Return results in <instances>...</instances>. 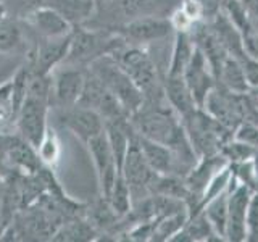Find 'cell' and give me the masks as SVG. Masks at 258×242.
<instances>
[{
  "mask_svg": "<svg viewBox=\"0 0 258 242\" xmlns=\"http://www.w3.org/2000/svg\"><path fill=\"white\" fill-rule=\"evenodd\" d=\"M131 125L137 136L173 147L185 136L181 116L169 102H144L142 107L133 113Z\"/></svg>",
  "mask_w": 258,
  "mask_h": 242,
  "instance_id": "cell-3",
  "label": "cell"
},
{
  "mask_svg": "<svg viewBox=\"0 0 258 242\" xmlns=\"http://www.w3.org/2000/svg\"><path fill=\"white\" fill-rule=\"evenodd\" d=\"M5 18H8V7L5 2H0V23H2Z\"/></svg>",
  "mask_w": 258,
  "mask_h": 242,
  "instance_id": "cell-30",
  "label": "cell"
},
{
  "mask_svg": "<svg viewBox=\"0 0 258 242\" xmlns=\"http://www.w3.org/2000/svg\"><path fill=\"white\" fill-rule=\"evenodd\" d=\"M87 68L107 86L108 91L116 97L129 113V116L144 105V95L139 87L134 84V81L129 78L127 73L119 67L111 55H103L94 60Z\"/></svg>",
  "mask_w": 258,
  "mask_h": 242,
  "instance_id": "cell-6",
  "label": "cell"
},
{
  "mask_svg": "<svg viewBox=\"0 0 258 242\" xmlns=\"http://www.w3.org/2000/svg\"><path fill=\"white\" fill-rule=\"evenodd\" d=\"M91 153L94 166H95V174H97V183H99V196L107 199L110 192L115 186V181L119 176V169L116 165L115 155H113L110 142L105 134V129L97 134L94 139L89 141L86 145Z\"/></svg>",
  "mask_w": 258,
  "mask_h": 242,
  "instance_id": "cell-12",
  "label": "cell"
},
{
  "mask_svg": "<svg viewBox=\"0 0 258 242\" xmlns=\"http://www.w3.org/2000/svg\"><path fill=\"white\" fill-rule=\"evenodd\" d=\"M256 31H258V18H256Z\"/></svg>",
  "mask_w": 258,
  "mask_h": 242,
  "instance_id": "cell-33",
  "label": "cell"
},
{
  "mask_svg": "<svg viewBox=\"0 0 258 242\" xmlns=\"http://www.w3.org/2000/svg\"><path fill=\"white\" fill-rule=\"evenodd\" d=\"M52 107V75H34L31 79L24 102L16 116V133L24 141L37 147L48 126V110Z\"/></svg>",
  "mask_w": 258,
  "mask_h": 242,
  "instance_id": "cell-2",
  "label": "cell"
},
{
  "mask_svg": "<svg viewBox=\"0 0 258 242\" xmlns=\"http://www.w3.org/2000/svg\"><path fill=\"white\" fill-rule=\"evenodd\" d=\"M236 183H234V184H236ZM229 191H226V192L221 194V196L212 199L204 208H202V212H204L205 216L208 218L210 224L213 226L215 232L223 240H226V223H228V196H229Z\"/></svg>",
  "mask_w": 258,
  "mask_h": 242,
  "instance_id": "cell-22",
  "label": "cell"
},
{
  "mask_svg": "<svg viewBox=\"0 0 258 242\" xmlns=\"http://www.w3.org/2000/svg\"><path fill=\"white\" fill-rule=\"evenodd\" d=\"M123 42L124 40L113 31L78 24L73 29L70 50L61 65L87 68L94 60L103 55H110Z\"/></svg>",
  "mask_w": 258,
  "mask_h": 242,
  "instance_id": "cell-4",
  "label": "cell"
},
{
  "mask_svg": "<svg viewBox=\"0 0 258 242\" xmlns=\"http://www.w3.org/2000/svg\"><path fill=\"white\" fill-rule=\"evenodd\" d=\"M4 157L8 166L23 174L37 173L39 169L44 166L37 155V149L28 141H24L21 136H20V139L4 153Z\"/></svg>",
  "mask_w": 258,
  "mask_h": 242,
  "instance_id": "cell-19",
  "label": "cell"
},
{
  "mask_svg": "<svg viewBox=\"0 0 258 242\" xmlns=\"http://www.w3.org/2000/svg\"><path fill=\"white\" fill-rule=\"evenodd\" d=\"M73 32L63 37H34V45L28 53V65L34 75H50L64 62L71 45Z\"/></svg>",
  "mask_w": 258,
  "mask_h": 242,
  "instance_id": "cell-11",
  "label": "cell"
},
{
  "mask_svg": "<svg viewBox=\"0 0 258 242\" xmlns=\"http://www.w3.org/2000/svg\"><path fill=\"white\" fill-rule=\"evenodd\" d=\"M184 81L189 87L194 102H196L197 107L202 108L208 94L212 92L213 87L216 86V78L207 60V56L202 53L199 47H194L190 60L184 70Z\"/></svg>",
  "mask_w": 258,
  "mask_h": 242,
  "instance_id": "cell-14",
  "label": "cell"
},
{
  "mask_svg": "<svg viewBox=\"0 0 258 242\" xmlns=\"http://www.w3.org/2000/svg\"><path fill=\"white\" fill-rule=\"evenodd\" d=\"M7 226H8V221L5 220V218H4L2 215H0V236H2V232L5 231Z\"/></svg>",
  "mask_w": 258,
  "mask_h": 242,
  "instance_id": "cell-31",
  "label": "cell"
},
{
  "mask_svg": "<svg viewBox=\"0 0 258 242\" xmlns=\"http://www.w3.org/2000/svg\"><path fill=\"white\" fill-rule=\"evenodd\" d=\"M78 105H83V107H87L95 113H99L105 123L129 118V113L119 103V100L89 68H86V81Z\"/></svg>",
  "mask_w": 258,
  "mask_h": 242,
  "instance_id": "cell-8",
  "label": "cell"
},
{
  "mask_svg": "<svg viewBox=\"0 0 258 242\" xmlns=\"http://www.w3.org/2000/svg\"><path fill=\"white\" fill-rule=\"evenodd\" d=\"M245 95L247 94H234L216 84L202 108L234 133L245 119Z\"/></svg>",
  "mask_w": 258,
  "mask_h": 242,
  "instance_id": "cell-10",
  "label": "cell"
},
{
  "mask_svg": "<svg viewBox=\"0 0 258 242\" xmlns=\"http://www.w3.org/2000/svg\"><path fill=\"white\" fill-rule=\"evenodd\" d=\"M36 149L44 166H48V168L56 166V163H58L61 157V144H60V137H58V133L55 131V128H52L50 125L47 126L42 139H40Z\"/></svg>",
  "mask_w": 258,
  "mask_h": 242,
  "instance_id": "cell-23",
  "label": "cell"
},
{
  "mask_svg": "<svg viewBox=\"0 0 258 242\" xmlns=\"http://www.w3.org/2000/svg\"><path fill=\"white\" fill-rule=\"evenodd\" d=\"M107 200L110 202L111 208L115 210L119 218L126 216L129 213V210H131V207H133L131 191H129V186L121 174L115 181V186H113V189L110 192V196L107 197Z\"/></svg>",
  "mask_w": 258,
  "mask_h": 242,
  "instance_id": "cell-25",
  "label": "cell"
},
{
  "mask_svg": "<svg viewBox=\"0 0 258 242\" xmlns=\"http://www.w3.org/2000/svg\"><path fill=\"white\" fill-rule=\"evenodd\" d=\"M84 81L86 68L63 65L55 78H52V107L58 110L76 105L83 94Z\"/></svg>",
  "mask_w": 258,
  "mask_h": 242,
  "instance_id": "cell-16",
  "label": "cell"
},
{
  "mask_svg": "<svg viewBox=\"0 0 258 242\" xmlns=\"http://www.w3.org/2000/svg\"><path fill=\"white\" fill-rule=\"evenodd\" d=\"M181 121L199 158L220 153L223 145L234 137L231 129L200 107H196L187 115L181 116Z\"/></svg>",
  "mask_w": 258,
  "mask_h": 242,
  "instance_id": "cell-5",
  "label": "cell"
},
{
  "mask_svg": "<svg viewBox=\"0 0 258 242\" xmlns=\"http://www.w3.org/2000/svg\"><path fill=\"white\" fill-rule=\"evenodd\" d=\"M220 153L226 158V161H228L229 165H232V163H240V161H247V160L255 158L256 150L252 147V145H248L245 142L236 139V137H232V139H229L223 145Z\"/></svg>",
  "mask_w": 258,
  "mask_h": 242,
  "instance_id": "cell-26",
  "label": "cell"
},
{
  "mask_svg": "<svg viewBox=\"0 0 258 242\" xmlns=\"http://www.w3.org/2000/svg\"><path fill=\"white\" fill-rule=\"evenodd\" d=\"M247 240H258V191L252 192L247 212Z\"/></svg>",
  "mask_w": 258,
  "mask_h": 242,
  "instance_id": "cell-28",
  "label": "cell"
},
{
  "mask_svg": "<svg viewBox=\"0 0 258 242\" xmlns=\"http://www.w3.org/2000/svg\"><path fill=\"white\" fill-rule=\"evenodd\" d=\"M5 4L8 7V13L13 12L16 18L21 20L26 13L36 10L39 7H50L58 10L61 0H7Z\"/></svg>",
  "mask_w": 258,
  "mask_h": 242,
  "instance_id": "cell-27",
  "label": "cell"
},
{
  "mask_svg": "<svg viewBox=\"0 0 258 242\" xmlns=\"http://www.w3.org/2000/svg\"><path fill=\"white\" fill-rule=\"evenodd\" d=\"M21 20L34 37H63L71 34L75 29V24L50 7H39L26 13Z\"/></svg>",
  "mask_w": 258,
  "mask_h": 242,
  "instance_id": "cell-17",
  "label": "cell"
},
{
  "mask_svg": "<svg viewBox=\"0 0 258 242\" xmlns=\"http://www.w3.org/2000/svg\"><path fill=\"white\" fill-rule=\"evenodd\" d=\"M99 236L102 234L99 232V229L87 220V218L83 216H75V218H68L64 220L58 229L55 231L52 240H61V242H84V240H95L100 239Z\"/></svg>",
  "mask_w": 258,
  "mask_h": 242,
  "instance_id": "cell-20",
  "label": "cell"
},
{
  "mask_svg": "<svg viewBox=\"0 0 258 242\" xmlns=\"http://www.w3.org/2000/svg\"><path fill=\"white\" fill-rule=\"evenodd\" d=\"M20 139V134L16 133H0V153H5L12 145Z\"/></svg>",
  "mask_w": 258,
  "mask_h": 242,
  "instance_id": "cell-29",
  "label": "cell"
},
{
  "mask_svg": "<svg viewBox=\"0 0 258 242\" xmlns=\"http://www.w3.org/2000/svg\"><path fill=\"white\" fill-rule=\"evenodd\" d=\"M248 92L252 94V95L255 97V99H256V102H258V86H256V87H252V89H250Z\"/></svg>",
  "mask_w": 258,
  "mask_h": 242,
  "instance_id": "cell-32",
  "label": "cell"
},
{
  "mask_svg": "<svg viewBox=\"0 0 258 242\" xmlns=\"http://www.w3.org/2000/svg\"><path fill=\"white\" fill-rule=\"evenodd\" d=\"M252 189L236 183L228 196V223H226V240H247V212Z\"/></svg>",
  "mask_w": 258,
  "mask_h": 242,
  "instance_id": "cell-15",
  "label": "cell"
},
{
  "mask_svg": "<svg viewBox=\"0 0 258 242\" xmlns=\"http://www.w3.org/2000/svg\"><path fill=\"white\" fill-rule=\"evenodd\" d=\"M56 119L61 128L71 131L84 145L105 129V121L99 113L78 103L68 108H58Z\"/></svg>",
  "mask_w": 258,
  "mask_h": 242,
  "instance_id": "cell-13",
  "label": "cell"
},
{
  "mask_svg": "<svg viewBox=\"0 0 258 242\" xmlns=\"http://www.w3.org/2000/svg\"><path fill=\"white\" fill-rule=\"evenodd\" d=\"M24 45V32L18 18H5L0 23V53H12Z\"/></svg>",
  "mask_w": 258,
  "mask_h": 242,
  "instance_id": "cell-24",
  "label": "cell"
},
{
  "mask_svg": "<svg viewBox=\"0 0 258 242\" xmlns=\"http://www.w3.org/2000/svg\"><path fill=\"white\" fill-rule=\"evenodd\" d=\"M113 32H116L126 44L142 47L163 42L169 36H174V29L168 16L157 15L139 16V18L129 20L116 29H113Z\"/></svg>",
  "mask_w": 258,
  "mask_h": 242,
  "instance_id": "cell-7",
  "label": "cell"
},
{
  "mask_svg": "<svg viewBox=\"0 0 258 242\" xmlns=\"http://www.w3.org/2000/svg\"><path fill=\"white\" fill-rule=\"evenodd\" d=\"M121 176L124 177V181L129 186L133 204L152 196V186L157 177V173L149 166L147 160H145L139 142H137V134L127 149L123 168H121Z\"/></svg>",
  "mask_w": 258,
  "mask_h": 242,
  "instance_id": "cell-9",
  "label": "cell"
},
{
  "mask_svg": "<svg viewBox=\"0 0 258 242\" xmlns=\"http://www.w3.org/2000/svg\"><path fill=\"white\" fill-rule=\"evenodd\" d=\"M216 84H220L221 87L228 89L234 94H247L250 91L244 65L232 55H228L223 62L221 68L216 75Z\"/></svg>",
  "mask_w": 258,
  "mask_h": 242,
  "instance_id": "cell-21",
  "label": "cell"
},
{
  "mask_svg": "<svg viewBox=\"0 0 258 242\" xmlns=\"http://www.w3.org/2000/svg\"><path fill=\"white\" fill-rule=\"evenodd\" d=\"M110 55L139 87L144 95V102H166L163 89L166 68L157 62L149 47L123 42Z\"/></svg>",
  "mask_w": 258,
  "mask_h": 242,
  "instance_id": "cell-1",
  "label": "cell"
},
{
  "mask_svg": "<svg viewBox=\"0 0 258 242\" xmlns=\"http://www.w3.org/2000/svg\"><path fill=\"white\" fill-rule=\"evenodd\" d=\"M137 142L149 166L160 176H176V160L171 149L165 144L137 136Z\"/></svg>",
  "mask_w": 258,
  "mask_h": 242,
  "instance_id": "cell-18",
  "label": "cell"
}]
</instances>
